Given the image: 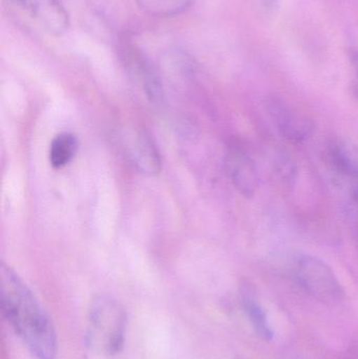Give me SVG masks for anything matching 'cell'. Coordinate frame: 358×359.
I'll list each match as a JSON object with an SVG mask.
<instances>
[{
    "label": "cell",
    "instance_id": "1",
    "mask_svg": "<svg viewBox=\"0 0 358 359\" xmlns=\"http://www.w3.org/2000/svg\"><path fill=\"white\" fill-rule=\"evenodd\" d=\"M0 299L4 318L27 351L36 359H56L57 334L50 316L20 276L4 264Z\"/></svg>",
    "mask_w": 358,
    "mask_h": 359
},
{
    "label": "cell",
    "instance_id": "2",
    "mask_svg": "<svg viewBox=\"0 0 358 359\" xmlns=\"http://www.w3.org/2000/svg\"><path fill=\"white\" fill-rule=\"evenodd\" d=\"M126 327V312L119 302L106 295L92 299L85 332L92 351L104 356L119 353L125 343Z\"/></svg>",
    "mask_w": 358,
    "mask_h": 359
},
{
    "label": "cell",
    "instance_id": "3",
    "mask_svg": "<svg viewBox=\"0 0 358 359\" xmlns=\"http://www.w3.org/2000/svg\"><path fill=\"white\" fill-rule=\"evenodd\" d=\"M294 272L301 286L317 301L336 305L344 299V287L326 262L310 255L296 259Z\"/></svg>",
    "mask_w": 358,
    "mask_h": 359
},
{
    "label": "cell",
    "instance_id": "4",
    "mask_svg": "<svg viewBox=\"0 0 358 359\" xmlns=\"http://www.w3.org/2000/svg\"><path fill=\"white\" fill-rule=\"evenodd\" d=\"M265 109L273 126L286 140L300 143L307 140L312 134L315 128L313 122L283 99L269 97L265 102Z\"/></svg>",
    "mask_w": 358,
    "mask_h": 359
},
{
    "label": "cell",
    "instance_id": "5",
    "mask_svg": "<svg viewBox=\"0 0 358 359\" xmlns=\"http://www.w3.org/2000/svg\"><path fill=\"white\" fill-rule=\"evenodd\" d=\"M226 170L235 189L252 198L259 187V174L256 164L241 147H230L226 155Z\"/></svg>",
    "mask_w": 358,
    "mask_h": 359
},
{
    "label": "cell",
    "instance_id": "6",
    "mask_svg": "<svg viewBox=\"0 0 358 359\" xmlns=\"http://www.w3.org/2000/svg\"><path fill=\"white\" fill-rule=\"evenodd\" d=\"M327 157L336 172L358 181V145L347 139H332L327 145Z\"/></svg>",
    "mask_w": 358,
    "mask_h": 359
},
{
    "label": "cell",
    "instance_id": "7",
    "mask_svg": "<svg viewBox=\"0 0 358 359\" xmlns=\"http://www.w3.org/2000/svg\"><path fill=\"white\" fill-rule=\"evenodd\" d=\"M132 162L142 172L158 174L161 170V157L153 141L144 134H135L128 144Z\"/></svg>",
    "mask_w": 358,
    "mask_h": 359
},
{
    "label": "cell",
    "instance_id": "8",
    "mask_svg": "<svg viewBox=\"0 0 358 359\" xmlns=\"http://www.w3.org/2000/svg\"><path fill=\"white\" fill-rule=\"evenodd\" d=\"M78 149V140L71 133H61L53 139L48 151L50 165L56 170L64 168L75 158Z\"/></svg>",
    "mask_w": 358,
    "mask_h": 359
},
{
    "label": "cell",
    "instance_id": "9",
    "mask_svg": "<svg viewBox=\"0 0 358 359\" xmlns=\"http://www.w3.org/2000/svg\"><path fill=\"white\" fill-rule=\"evenodd\" d=\"M242 301H243L244 309H245L256 334L263 341H271L273 337V332L271 330L270 325H269L266 312L256 301L252 291L248 290V289L244 290L242 293Z\"/></svg>",
    "mask_w": 358,
    "mask_h": 359
},
{
    "label": "cell",
    "instance_id": "10",
    "mask_svg": "<svg viewBox=\"0 0 358 359\" xmlns=\"http://www.w3.org/2000/svg\"><path fill=\"white\" fill-rule=\"evenodd\" d=\"M141 10L151 16L172 17L188 10L193 0H136Z\"/></svg>",
    "mask_w": 358,
    "mask_h": 359
},
{
    "label": "cell",
    "instance_id": "11",
    "mask_svg": "<svg viewBox=\"0 0 358 359\" xmlns=\"http://www.w3.org/2000/svg\"><path fill=\"white\" fill-rule=\"evenodd\" d=\"M275 170H277V174L280 179L287 183L288 185L291 184V182L296 181V172H298L296 162L288 156L281 155L277 158Z\"/></svg>",
    "mask_w": 358,
    "mask_h": 359
},
{
    "label": "cell",
    "instance_id": "12",
    "mask_svg": "<svg viewBox=\"0 0 358 359\" xmlns=\"http://www.w3.org/2000/svg\"><path fill=\"white\" fill-rule=\"evenodd\" d=\"M349 61L352 69V80H351V93L358 99V48H352L348 52Z\"/></svg>",
    "mask_w": 358,
    "mask_h": 359
},
{
    "label": "cell",
    "instance_id": "13",
    "mask_svg": "<svg viewBox=\"0 0 358 359\" xmlns=\"http://www.w3.org/2000/svg\"><path fill=\"white\" fill-rule=\"evenodd\" d=\"M19 6L27 8L33 16L41 13L53 0H14Z\"/></svg>",
    "mask_w": 358,
    "mask_h": 359
},
{
    "label": "cell",
    "instance_id": "14",
    "mask_svg": "<svg viewBox=\"0 0 358 359\" xmlns=\"http://www.w3.org/2000/svg\"><path fill=\"white\" fill-rule=\"evenodd\" d=\"M256 4H259L263 10L267 11V12L275 10L277 4V0H256Z\"/></svg>",
    "mask_w": 358,
    "mask_h": 359
},
{
    "label": "cell",
    "instance_id": "15",
    "mask_svg": "<svg viewBox=\"0 0 358 359\" xmlns=\"http://www.w3.org/2000/svg\"><path fill=\"white\" fill-rule=\"evenodd\" d=\"M354 198H355V202H357V206H358V184L357 187H355L354 189Z\"/></svg>",
    "mask_w": 358,
    "mask_h": 359
}]
</instances>
